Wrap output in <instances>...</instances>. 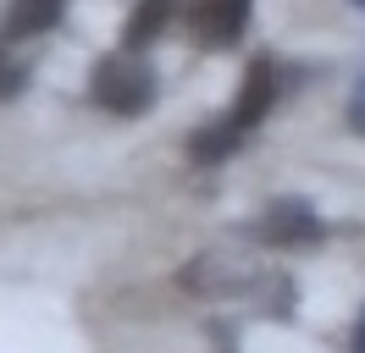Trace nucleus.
<instances>
[{
	"label": "nucleus",
	"mask_w": 365,
	"mask_h": 353,
	"mask_svg": "<svg viewBox=\"0 0 365 353\" xmlns=\"http://www.w3.org/2000/svg\"><path fill=\"white\" fill-rule=\"evenodd\" d=\"M260 238L277 243V248H304V243L321 238V216L310 199H272L260 210Z\"/></svg>",
	"instance_id": "obj_2"
},
{
	"label": "nucleus",
	"mask_w": 365,
	"mask_h": 353,
	"mask_svg": "<svg viewBox=\"0 0 365 353\" xmlns=\"http://www.w3.org/2000/svg\"><path fill=\"white\" fill-rule=\"evenodd\" d=\"M89 94L111 116H144L155 105V72L138 61V50H122V56H106L89 72Z\"/></svg>",
	"instance_id": "obj_1"
},
{
	"label": "nucleus",
	"mask_w": 365,
	"mask_h": 353,
	"mask_svg": "<svg viewBox=\"0 0 365 353\" xmlns=\"http://www.w3.org/2000/svg\"><path fill=\"white\" fill-rule=\"evenodd\" d=\"M17 88H23V66L6 61V50H0V100H6V94H17Z\"/></svg>",
	"instance_id": "obj_8"
},
{
	"label": "nucleus",
	"mask_w": 365,
	"mask_h": 353,
	"mask_svg": "<svg viewBox=\"0 0 365 353\" xmlns=\"http://www.w3.org/2000/svg\"><path fill=\"white\" fill-rule=\"evenodd\" d=\"M67 0H11V17H6V33L11 39H28V33H45L50 22L61 17Z\"/></svg>",
	"instance_id": "obj_7"
},
{
	"label": "nucleus",
	"mask_w": 365,
	"mask_h": 353,
	"mask_svg": "<svg viewBox=\"0 0 365 353\" xmlns=\"http://www.w3.org/2000/svg\"><path fill=\"white\" fill-rule=\"evenodd\" d=\"M349 127L365 132V78L354 83V94H349Z\"/></svg>",
	"instance_id": "obj_9"
},
{
	"label": "nucleus",
	"mask_w": 365,
	"mask_h": 353,
	"mask_svg": "<svg viewBox=\"0 0 365 353\" xmlns=\"http://www.w3.org/2000/svg\"><path fill=\"white\" fill-rule=\"evenodd\" d=\"M172 0H138L133 17H128V28H122V50H144V44H155V33L172 22Z\"/></svg>",
	"instance_id": "obj_5"
},
{
	"label": "nucleus",
	"mask_w": 365,
	"mask_h": 353,
	"mask_svg": "<svg viewBox=\"0 0 365 353\" xmlns=\"http://www.w3.org/2000/svg\"><path fill=\"white\" fill-rule=\"evenodd\" d=\"M349 353H365V304H360V320H354V337H349Z\"/></svg>",
	"instance_id": "obj_10"
},
{
	"label": "nucleus",
	"mask_w": 365,
	"mask_h": 353,
	"mask_svg": "<svg viewBox=\"0 0 365 353\" xmlns=\"http://www.w3.org/2000/svg\"><path fill=\"white\" fill-rule=\"evenodd\" d=\"M360 6H365V0H360Z\"/></svg>",
	"instance_id": "obj_11"
},
{
	"label": "nucleus",
	"mask_w": 365,
	"mask_h": 353,
	"mask_svg": "<svg viewBox=\"0 0 365 353\" xmlns=\"http://www.w3.org/2000/svg\"><path fill=\"white\" fill-rule=\"evenodd\" d=\"M238 138H244V127H238L232 116H222V122H210V127H200V132H194L188 154H194L200 166H216V160H227V154L238 149Z\"/></svg>",
	"instance_id": "obj_6"
},
{
	"label": "nucleus",
	"mask_w": 365,
	"mask_h": 353,
	"mask_svg": "<svg viewBox=\"0 0 365 353\" xmlns=\"http://www.w3.org/2000/svg\"><path fill=\"white\" fill-rule=\"evenodd\" d=\"M272 100H277V66L272 61H255L250 72H244V94H238V105H232V122L250 132L266 110H272Z\"/></svg>",
	"instance_id": "obj_4"
},
{
	"label": "nucleus",
	"mask_w": 365,
	"mask_h": 353,
	"mask_svg": "<svg viewBox=\"0 0 365 353\" xmlns=\"http://www.w3.org/2000/svg\"><path fill=\"white\" fill-rule=\"evenodd\" d=\"M244 22H250V0H194V11H188V28L205 50L232 44L244 33Z\"/></svg>",
	"instance_id": "obj_3"
}]
</instances>
